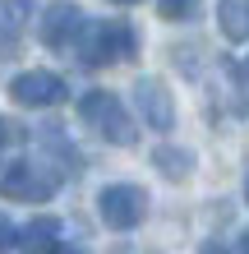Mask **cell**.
Listing matches in <instances>:
<instances>
[{
	"mask_svg": "<svg viewBox=\"0 0 249 254\" xmlns=\"http://www.w3.org/2000/svg\"><path fill=\"white\" fill-rule=\"evenodd\" d=\"M199 254H231V250H226V245H217V241H212V245H203Z\"/></svg>",
	"mask_w": 249,
	"mask_h": 254,
	"instance_id": "obj_14",
	"label": "cell"
},
{
	"mask_svg": "<svg viewBox=\"0 0 249 254\" xmlns=\"http://www.w3.org/2000/svg\"><path fill=\"white\" fill-rule=\"evenodd\" d=\"M152 167L166 176V181H185L189 171H194V153H189V148H171V143H162L152 153Z\"/></svg>",
	"mask_w": 249,
	"mask_h": 254,
	"instance_id": "obj_11",
	"label": "cell"
},
{
	"mask_svg": "<svg viewBox=\"0 0 249 254\" xmlns=\"http://www.w3.org/2000/svg\"><path fill=\"white\" fill-rule=\"evenodd\" d=\"M217 23H222L226 42L249 37V0H217Z\"/></svg>",
	"mask_w": 249,
	"mask_h": 254,
	"instance_id": "obj_10",
	"label": "cell"
},
{
	"mask_svg": "<svg viewBox=\"0 0 249 254\" xmlns=\"http://www.w3.org/2000/svg\"><path fill=\"white\" fill-rule=\"evenodd\" d=\"M134 107L143 116V125L157 129V134H166L175 125V102H171V93H166L162 79H139L134 83Z\"/></svg>",
	"mask_w": 249,
	"mask_h": 254,
	"instance_id": "obj_7",
	"label": "cell"
},
{
	"mask_svg": "<svg viewBox=\"0 0 249 254\" xmlns=\"http://www.w3.org/2000/svg\"><path fill=\"white\" fill-rule=\"evenodd\" d=\"M28 23H33V0H0V51H9Z\"/></svg>",
	"mask_w": 249,
	"mask_h": 254,
	"instance_id": "obj_9",
	"label": "cell"
},
{
	"mask_svg": "<svg viewBox=\"0 0 249 254\" xmlns=\"http://www.w3.org/2000/svg\"><path fill=\"white\" fill-rule=\"evenodd\" d=\"M0 148H5V121H0Z\"/></svg>",
	"mask_w": 249,
	"mask_h": 254,
	"instance_id": "obj_16",
	"label": "cell"
},
{
	"mask_svg": "<svg viewBox=\"0 0 249 254\" xmlns=\"http://www.w3.org/2000/svg\"><path fill=\"white\" fill-rule=\"evenodd\" d=\"M0 194L5 199H23V203H42L55 194V176H47L33 162H14V167L0 176Z\"/></svg>",
	"mask_w": 249,
	"mask_h": 254,
	"instance_id": "obj_5",
	"label": "cell"
},
{
	"mask_svg": "<svg viewBox=\"0 0 249 254\" xmlns=\"http://www.w3.org/2000/svg\"><path fill=\"white\" fill-rule=\"evenodd\" d=\"M65 79L51 69H28L19 79L9 83V97L19 102V107H55V102H65Z\"/></svg>",
	"mask_w": 249,
	"mask_h": 254,
	"instance_id": "obj_6",
	"label": "cell"
},
{
	"mask_svg": "<svg viewBox=\"0 0 249 254\" xmlns=\"http://www.w3.org/2000/svg\"><path fill=\"white\" fill-rule=\"evenodd\" d=\"M115 5H134V0H115Z\"/></svg>",
	"mask_w": 249,
	"mask_h": 254,
	"instance_id": "obj_17",
	"label": "cell"
},
{
	"mask_svg": "<svg viewBox=\"0 0 249 254\" xmlns=\"http://www.w3.org/2000/svg\"><path fill=\"white\" fill-rule=\"evenodd\" d=\"M245 74H249V61H245Z\"/></svg>",
	"mask_w": 249,
	"mask_h": 254,
	"instance_id": "obj_18",
	"label": "cell"
},
{
	"mask_svg": "<svg viewBox=\"0 0 249 254\" xmlns=\"http://www.w3.org/2000/svg\"><path fill=\"white\" fill-rule=\"evenodd\" d=\"M245 194H249V185H245Z\"/></svg>",
	"mask_w": 249,
	"mask_h": 254,
	"instance_id": "obj_19",
	"label": "cell"
},
{
	"mask_svg": "<svg viewBox=\"0 0 249 254\" xmlns=\"http://www.w3.org/2000/svg\"><path fill=\"white\" fill-rule=\"evenodd\" d=\"M79 116H83V121L93 125L106 143L129 148V143L139 139L134 116H129V111L120 107V97H115V93H106V88H93V93H83V97H79Z\"/></svg>",
	"mask_w": 249,
	"mask_h": 254,
	"instance_id": "obj_1",
	"label": "cell"
},
{
	"mask_svg": "<svg viewBox=\"0 0 249 254\" xmlns=\"http://www.w3.org/2000/svg\"><path fill=\"white\" fill-rule=\"evenodd\" d=\"M240 254H249V231H245V236H240Z\"/></svg>",
	"mask_w": 249,
	"mask_h": 254,
	"instance_id": "obj_15",
	"label": "cell"
},
{
	"mask_svg": "<svg viewBox=\"0 0 249 254\" xmlns=\"http://www.w3.org/2000/svg\"><path fill=\"white\" fill-rule=\"evenodd\" d=\"M157 9H162V19L180 23V19H194L199 14V0H157Z\"/></svg>",
	"mask_w": 249,
	"mask_h": 254,
	"instance_id": "obj_12",
	"label": "cell"
},
{
	"mask_svg": "<svg viewBox=\"0 0 249 254\" xmlns=\"http://www.w3.org/2000/svg\"><path fill=\"white\" fill-rule=\"evenodd\" d=\"M14 241H19V231H14V222H9V217H0V254H5V250H9Z\"/></svg>",
	"mask_w": 249,
	"mask_h": 254,
	"instance_id": "obj_13",
	"label": "cell"
},
{
	"mask_svg": "<svg viewBox=\"0 0 249 254\" xmlns=\"http://www.w3.org/2000/svg\"><path fill=\"white\" fill-rule=\"evenodd\" d=\"M79 33H83V9L69 5V0L47 5V14H42V23H37L42 47H51V51H65L69 42H79Z\"/></svg>",
	"mask_w": 249,
	"mask_h": 254,
	"instance_id": "obj_4",
	"label": "cell"
},
{
	"mask_svg": "<svg viewBox=\"0 0 249 254\" xmlns=\"http://www.w3.org/2000/svg\"><path fill=\"white\" fill-rule=\"evenodd\" d=\"M97 213H101L106 227L129 231V227L143 222V213H148V194H143L139 185H106L97 194Z\"/></svg>",
	"mask_w": 249,
	"mask_h": 254,
	"instance_id": "obj_3",
	"label": "cell"
},
{
	"mask_svg": "<svg viewBox=\"0 0 249 254\" xmlns=\"http://www.w3.org/2000/svg\"><path fill=\"white\" fill-rule=\"evenodd\" d=\"M19 245H23V254H60V222L55 217H33L19 231Z\"/></svg>",
	"mask_w": 249,
	"mask_h": 254,
	"instance_id": "obj_8",
	"label": "cell"
},
{
	"mask_svg": "<svg viewBox=\"0 0 249 254\" xmlns=\"http://www.w3.org/2000/svg\"><path fill=\"white\" fill-rule=\"evenodd\" d=\"M79 61L83 65H115V61H125V56H134V28L120 23V19H111V23H83V33H79Z\"/></svg>",
	"mask_w": 249,
	"mask_h": 254,
	"instance_id": "obj_2",
	"label": "cell"
}]
</instances>
